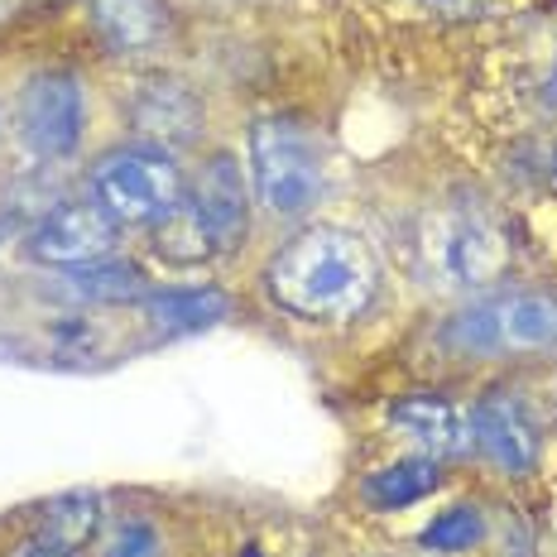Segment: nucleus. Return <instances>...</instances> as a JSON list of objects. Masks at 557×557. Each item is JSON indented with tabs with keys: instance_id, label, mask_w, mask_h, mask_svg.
Masks as SVG:
<instances>
[{
	"instance_id": "nucleus-10",
	"label": "nucleus",
	"mask_w": 557,
	"mask_h": 557,
	"mask_svg": "<svg viewBox=\"0 0 557 557\" xmlns=\"http://www.w3.org/2000/svg\"><path fill=\"white\" fill-rule=\"evenodd\" d=\"M389 423L399 428L409 443H418L433 457H447V451L467 447V418H461L457 404H447L443 394H404L389 409Z\"/></svg>"
},
{
	"instance_id": "nucleus-11",
	"label": "nucleus",
	"mask_w": 557,
	"mask_h": 557,
	"mask_svg": "<svg viewBox=\"0 0 557 557\" xmlns=\"http://www.w3.org/2000/svg\"><path fill=\"white\" fill-rule=\"evenodd\" d=\"M91 25L111 53H145L164 39V0H91Z\"/></svg>"
},
{
	"instance_id": "nucleus-21",
	"label": "nucleus",
	"mask_w": 557,
	"mask_h": 557,
	"mask_svg": "<svg viewBox=\"0 0 557 557\" xmlns=\"http://www.w3.org/2000/svg\"><path fill=\"white\" fill-rule=\"evenodd\" d=\"M15 557H77V548H63L53 539H29L25 548H15Z\"/></svg>"
},
{
	"instance_id": "nucleus-7",
	"label": "nucleus",
	"mask_w": 557,
	"mask_h": 557,
	"mask_svg": "<svg viewBox=\"0 0 557 557\" xmlns=\"http://www.w3.org/2000/svg\"><path fill=\"white\" fill-rule=\"evenodd\" d=\"M115 246V216L101 202H63L44 212V222L29 231V250L44 264H91L107 260Z\"/></svg>"
},
{
	"instance_id": "nucleus-3",
	"label": "nucleus",
	"mask_w": 557,
	"mask_h": 557,
	"mask_svg": "<svg viewBox=\"0 0 557 557\" xmlns=\"http://www.w3.org/2000/svg\"><path fill=\"white\" fill-rule=\"evenodd\" d=\"M250 173H255V197L270 212H308L322 193V145L318 135L304 131L298 121H260L250 131Z\"/></svg>"
},
{
	"instance_id": "nucleus-15",
	"label": "nucleus",
	"mask_w": 557,
	"mask_h": 557,
	"mask_svg": "<svg viewBox=\"0 0 557 557\" xmlns=\"http://www.w3.org/2000/svg\"><path fill=\"white\" fill-rule=\"evenodd\" d=\"M58 294H67L73 304H125L139 294V270L135 264H115V260H91L73 264L58 278Z\"/></svg>"
},
{
	"instance_id": "nucleus-2",
	"label": "nucleus",
	"mask_w": 557,
	"mask_h": 557,
	"mask_svg": "<svg viewBox=\"0 0 557 557\" xmlns=\"http://www.w3.org/2000/svg\"><path fill=\"white\" fill-rule=\"evenodd\" d=\"M418 255H423L428 284L447 288V294H471V288L500 278L505 270L500 231L475 207H437V212H428L423 231H418Z\"/></svg>"
},
{
	"instance_id": "nucleus-24",
	"label": "nucleus",
	"mask_w": 557,
	"mask_h": 557,
	"mask_svg": "<svg viewBox=\"0 0 557 557\" xmlns=\"http://www.w3.org/2000/svg\"><path fill=\"white\" fill-rule=\"evenodd\" d=\"M246 557H260V548H246Z\"/></svg>"
},
{
	"instance_id": "nucleus-19",
	"label": "nucleus",
	"mask_w": 557,
	"mask_h": 557,
	"mask_svg": "<svg viewBox=\"0 0 557 557\" xmlns=\"http://www.w3.org/2000/svg\"><path fill=\"white\" fill-rule=\"evenodd\" d=\"M44 342H49L53 361H91V356L107 351V327H97L87 318H58L44 332Z\"/></svg>"
},
{
	"instance_id": "nucleus-16",
	"label": "nucleus",
	"mask_w": 557,
	"mask_h": 557,
	"mask_svg": "<svg viewBox=\"0 0 557 557\" xmlns=\"http://www.w3.org/2000/svg\"><path fill=\"white\" fill-rule=\"evenodd\" d=\"M154 250L164 255V260H173V264H197V260H212L222 246H216L212 226L202 222V212H197L188 197H183L169 216H159Z\"/></svg>"
},
{
	"instance_id": "nucleus-17",
	"label": "nucleus",
	"mask_w": 557,
	"mask_h": 557,
	"mask_svg": "<svg viewBox=\"0 0 557 557\" xmlns=\"http://www.w3.org/2000/svg\"><path fill=\"white\" fill-rule=\"evenodd\" d=\"M97 529H101V495L97 491L53 495V500L39 509V539H53V543H63V548H83Z\"/></svg>"
},
{
	"instance_id": "nucleus-13",
	"label": "nucleus",
	"mask_w": 557,
	"mask_h": 557,
	"mask_svg": "<svg viewBox=\"0 0 557 557\" xmlns=\"http://www.w3.org/2000/svg\"><path fill=\"white\" fill-rule=\"evenodd\" d=\"M226 294L216 288H164V294H145V318L159 332H197L226 318Z\"/></svg>"
},
{
	"instance_id": "nucleus-14",
	"label": "nucleus",
	"mask_w": 557,
	"mask_h": 557,
	"mask_svg": "<svg viewBox=\"0 0 557 557\" xmlns=\"http://www.w3.org/2000/svg\"><path fill=\"white\" fill-rule=\"evenodd\" d=\"M443 485V471H437L433 457H413V461H394V467H380L366 475L361 495L375 509H404L423 495H433Z\"/></svg>"
},
{
	"instance_id": "nucleus-22",
	"label": "nucleus",
	"mask_w": 557,
	"mask_h": 557,
	"mask_svg": "<svg viewBox=\"0 0 557 557\" xmlns=\"http://www.w3.org/2000/svg\"><path fill=\"white\" fill-rule=\"evenodd\" d=\"M437 5H443V10H475L481 0H437Z\"/></svg>"
},
{
	"instance_id": "nucleus-8",
	"label": "nucleus",
	"mask_w": 557,
	"mask_h": 557,
	"mask_svg": "<svg viewBox=\"0 0 557 557\" xmlns=\"http://www.w3.org/2000/svg\"><path fill=\"white\" fill-rule=\"evenodd\" d=\"M467 433L475 451L509 475H524L539 467V428H533L524 399H515L509 389H495L475 404L467 418Z\"/></svg>"
},
{
	"instance_id": "nucleus-20",
	"label": "nucleus",
	"mask_w": 557,
	"mask_h": 557,
	"mask_svg": "<svg viewBox=\"0 0 557 557\" xmlns=\"http://www.w3.org/2000/svg\"><path fill=\"white\" fill-rule=\"evenodd\" d=\"M101 557H159V533L145 519H115L101 533Z\"/></svg>"
},
{
	"instance_id": "nucleus-1",
	"label": "nucleus",
	"mask_w": 557,
	"mask_h": 557,
	"mask_svg": "<svg viewBox=\"0 0 557 557\" xmlns=\"http://www.w3.org/2000/svg\"><path fill=\"white\" fill-rule=\"evenodd\" d=\"M380 270L361 236L312 226L270 260V294L298 318L346 322L375 298Z\"/></svg>"
},
{
	"instance_id": "nucleus-12",
	"label": "nucleus",
	"mask_w": 557,
	"mask_h": 557,
	"mask_svg": "<svg viewBox=\"0 0 557 557\" xmlns=\"http://www.w3.org/2000/svg\"><path fill=\"white\" fill-rule=\"evenodd\" d=\"M197 121H202V107L183 83H149L135 97V125L154 139H193Z\"/></svg>"
},
{
	"instance_id": "nucleus-4",
	"label": "nucleus",
	"mask_w": 557,
	"mask_h": 557,
	"mask_svg": "<svg viewBox=\"0 0 557 557\" xmlns=\"http://www.w3.org/2000/svg\"><path fill=\"white\" fill-rule=\"evenodd\" d=\"M91 193L115 222H159L183 202V173L154 145H125L101 154L91 169Z\"/></svg>"
},
{
	"instance_id": "nucleus-9",
	"label": "nucleus",
	"mask_w": 557,
	"mask_h": 557,
	"mask_svg": "<svg viewBox=\"0 0 557 557\" xmlns=\"http://www.w3.org/2000/svg\"><path fill=\"white\" fill-rule=\"evenodd\" d=\"M188 202L202 212V222L212 226V236L222 250H231L240 236H246V226H250L246 183H240V164L231 154H216L212 164H202Z\"/></svg>"
},
{
	"instance_id": "nucleus-23",
	"label": "nucleus",
	"mask_w": 557,
	"mask_h": 557,
	"mask_svg": "<svg viewBox=\"0 0 557 557\" xmlns=\"http://www.w3.org/2000/svg\"><path fill=\"white\" fill-rule=\"evenodd\" d=\"M20 10V0H0V20H10Z\"/></svg>"
},
{
	"instance_id": "nucleus-18",
	"label": "nucleus",
	"mask_w": 557,
	"mask_h": 557,
	"mask_svg": "<svg viewBox=\"0 0 557 557\" xmlns=\"http://www.w3.org/2000/svg\"><path fill=\"white\" fill-rule=\"evenodd\" d=\"M481 533H485L481 509H475V505H451V509H443V515L423 529V543H428V548H437V553H461V548H475V543H481Z\"/></svg>"
},
{
	"instance_id": "nucleus-5",
	"label": "nucleus",
	"mask_w": 557,
	"mask_h": 557,
	"mask_svg": "<svg viewBox=\"0 0 557 557\" xmlns=\"http://www.w3.org/2000/svg\"><path fill=\"white\" fill-rule=\"evenodd\" d=\"M457 351L491 356V351H539L557 346V298L548 294H509L491 304H471L447 327Z\"/></svg>"
},
{
	"instance_id": "nucleus-6",
	"label": "nucleus",
	"mask_w": 557,
	"mask_h": 557,
	"mask_svg": "<svg viewBox=\"0 0 557 557\" xmlns=\"http://www.w3.org/2000/svg\"><path fill=\"white\" fill-rule=\"evenodd\" d=\"M83 87L73 73H39L20 97V131H25L29 149L44 159H63L83 139Z\"/></svg>"
}]
</instances>
